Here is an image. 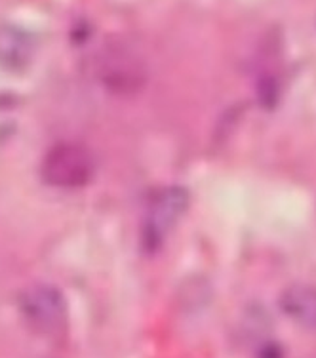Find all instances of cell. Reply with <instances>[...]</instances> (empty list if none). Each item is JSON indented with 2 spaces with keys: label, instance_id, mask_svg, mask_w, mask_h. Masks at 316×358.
<instances>
[{
  "label": "cell",
  "instance_id": "obj_2",
  "mask_svg": "<svg viewBox=\"0 0 316 358\" xmlns=\"http://www.w3.org/2000/svg\"><path fill=\"white\" fill-rule=\"evenodd\" d=\"M189 191L179 185L160 189L149 202L141 227V241L149 252L158 250L189 208Z\"/></svg>",
  "mask_w": 316,
  "mask_h": 358
},
{
  "label": "cell",
  "instance_id": "obj_3",
  "mask_svg": "<svg viewBox=\"0 0 316 358\" xmlns=\"http://www.w3.org/2000/svg\"><path fill=\"white\" fill-rule=\"evenodd\" d=\"M20 309L27 324L38 334L54 336L67 322V303L57 288L50 284H35L23 289Z\"/></svg>",
  "mask_w": 316,
  "mask_h": 358
},
{
  "label": "cell",
  "instance_id": "obj_6",
  "mask_svg": "<svg viewBox=\"0 0 316 358\" xmlns=\"http://www.w3.org/2000/svg\"><path fill=\"white\" fill-rule=\"evenodd\" d=\"M35 55V41L14 25H0V65L10 69L25 67Z\"/></svg>",
  "mask_w": 316,
  "mask_h": 358
},
{
  "label": "cell",
  "instance_id": "obj_4",
  "mask_svg": "<svg viewBox=\"0 0 316 358\" xmlns=\"http://www.w3.org/2000/svg\"><path fill=\"white\" fill-rule=\"evenodd\" d=\"M97 75L118 94L136 92L147 80V69L139 55L126 46H107L97 57Z\"/></svg>",
  "mask_w": 316,
  "mask_h": 358
},
{
  "label": "cell",
  "instance_id": "obj_1",
  "mask_svg": "<svg viewBox=\"0 0 316 358\" xmlns=\"http://www.w3.org/2000/svg\"><path fill=\"white\" fill-rule=\"evenodd\" d=\"M96 172V162L86 147L57 143L42 159V179L57 189H80L88 185Z\"/></svg>",
  "mask_w": 316,
  "mask_h": 358
},
{
  "label": "cell",
  "instance_id": "obj_5",
  "mask_svg": "<svg viewBox=\"0 0 316 358\" xmlns=\"http://www.w3.org/2000/svg\"><path fill=\"white\" fill-rule=\"evenodd\" d=\"M280 307L289 320L316 330V288L307 284H294L282 292Z\"/></svg>",
  "mask_w": 316,
  "mask_h": 358
}]
</instances>
